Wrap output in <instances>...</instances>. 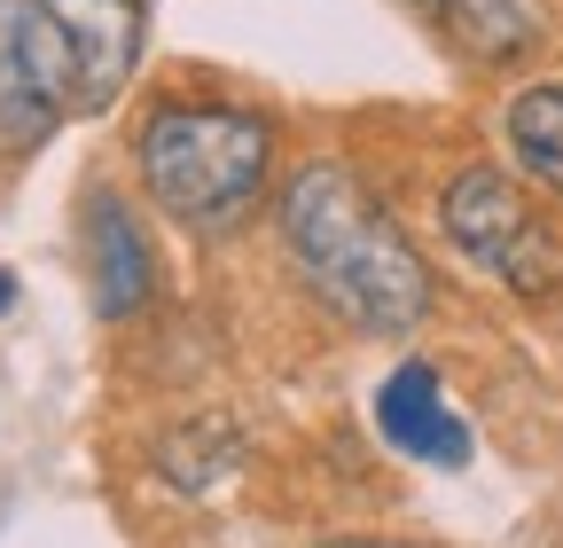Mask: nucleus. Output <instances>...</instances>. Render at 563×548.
I'll use <instances>...</instances> for the list:
<instances>
[{"label":"nucleus","instance_id":"nucleus-1","mask_svg":"<svg viewBox=\"0 0 563 548\" xmlns=\"http://www.w3.org/2000/svg\"><path fill=\"white\" fill-rule=\"evenodd\" d=\"M274 235L298 291L352 337H415L431 321V266L391 204L344 157H306L274 188Z\"/></svg>","mask_w":563,"mask_h":548},{"label":"nucleus","instance_id":"nucleus-2","mask_svg":"<svg viewBox=\"0 0 563 548\" xmlns=\"http://www.w3.org/2000/svg\"><path fill=\"white\" fill-rule=\"evenodd\" d=\"M133 180L157 212L203 243L235 235L274 196L282 133L266 110L228 95H157L133 125Z\"/></svg>","mask_w":563,"mask_h":548},{"label":"nucleus","instance_id":"nucleus-3","mask_svg":"<svg viewBox=\"0 0 563 548\" xmlns=\"http://www.w3.org/2000/svg\"><path fill=\"white\" fill-rule=\"evenodd\" d=\"M439 235L525 306H555L563 298V228L548 220L540 188L517 165H462L439 188Z\"/></svg>","mask_w":563,"mask_h":548},{"label":"nucleus","instance_id":"nucleus-4","mask_svg":"<svg viewBox=\"0 0 563 548\" xmlns=\"http://www.w3.org/2000/svg\"><path fill=\"white\" fill-rule=\"evenodd\" d=\"M70 118V55L47 0H0V165H24Z\"/></svg>","mask_w":563,"mask_h":548},{"label":"nucleus","instance_id":"nucleus-5","mask_svg":"<svg viewBox=\"0 0 563 548\" xmlns=\"http://www.w3.org/2000/svg\"><path fill=\"white\" fill-rule=\"evenodd\" d=\"M47 17L70 55V110L102 118L125 102L150 55V0H47Z\"/></svg>","mask_w":563,"mask_h":548},{"label":"nucleus","instance_id":"nucleus-6","mask_svg":"<svg viewBox=\"0 0 563 548\" xmlns=\"http://www.w3.org/2000/svg\"><path fill=\"white\" fill-rule=\"evenodd\" d=\"M79 243H87V291L102 321H133L157 298V235L133 212L125 188H87L79 196Z\"/></svg>","mask_w":563,"mask_h":548},{"label":"nucleus","instance_id":"nucleus-7","mask_svg":"<svg viewBox=\"0 0 563 548\" xmlns=\"http://www.w3.org/2000/svg\"><path fill=\"white\" fill-rule=\"evenodd\" d=\"M376 439L422 470H462L470 462V424L446 399V376L431 361H399L376 384Z\"/></svg>","mask_w":563,"mask_h":548},{"label":"nucleus","instance_id":"nucleus-8","mask_svg":"<svg viewBox=\"0 0 563 548\" xmlns=\"http://www.w3.org/2000/svg\"><path fill=\"white\" fill-rule=\"evenodd\" d=\"M501 150H509V165H517L548 204H563V79H532V87L509 95V110H501Z\"/></svg>","mask_w":563,"mask_h":548},{"label":"nucleus","instance_id":"nucleus-9","mask_svg":"<svg viewBox=\"0 0 563 548\" xmlns=\"http://www.w3.org/2000/svg\"><path fill=\"white\" fill-rule=\"evenodd\" d=\"M439 17L470 63H525L548 40V0H439Z\"/></svg>","mask_w":563,"mask_h":548},{"label":"nucleus","instance_id":"nucleus-10","mask_svg":"<svg viewBox=\"0 0 563 548\" xmlns=\"http://www.w3.org/2000/svg\"><path fill=\"white\" fill-rule=\"evenodd\" d=\"M9 306H16V274H9V266H0V314H9Z\"/></svg>","mask_w":563,"mask_h":548},{"label":"nucleus","instance_id":"nucleus-11","mask_svg":"<svg viewBox=\"0 0 563 548\" xmlns=\"http://www.w3.org/2000/svg\"><path fill=\"white\" fill-rule=\"evenodd\" d=\"M422 9H439V0H422Z\"/></svg>","mask_w":563,"mask_h":548}]
</instances>
